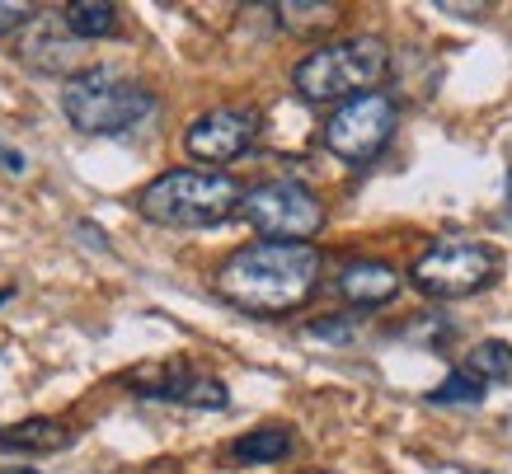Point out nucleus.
<instances>
[{"label":"nucleus","instance_id":"16","mask_svg":"<svg viewBox=\"0 0 512 474\" xmlns=\"http://www.w3.org/2000/svg\"><path fill=\"white\" fill-rule=\"evenodd\" d=\"M428 399H433V404H480V399H484V381H475L466 367H456V371H447V381L437 385Z\"/></svg>","mask_w":512,"mask_h":474},{"label":"nucleus","instance_id":"1","mask_svg":"<svg viewBox=\"0 0 512 474\" xmlns=\"http://www.w3.org/2000/svg\"><path fill=\"white\" fill-rule=\"evenodd\" d=\"M320 273H325V254L315 245L259 240V245L235 249L221 263L217 291L235 310H249V315H287L315 296Z\"/></svg>","mask_w":512,"mask_h":474},{"label":"nucleus","instance_id":"4","mask_svg":"<svg viewBox=\"0 0 512 474\" xmlns=\"http://www.w3.org/2000/svg\"><path fill=\"white\" fill-rule=\"evenodd\" d=\"M62 113L85 137H123L156 113V94L109 66H85L62 85Z\"/></svg>","mask_w":512,"mask_h":474},{"label":"nucleus","instance_id":"19","mask_svg":"<svg viewBox=\"0 0 512 474\" xmlns=\"http://www.w3.org/2000/svg\"><path fill=\"white\" fill-rule=\"evenodd\" d=\"M404 338H414V343H447L451 324L447 315H414V324H404Z\"/></svg>","mask_w":512,"mask_h":474},{"label":"nucleus","instance_id":"14","mask_svg":"<svg viewBox=\"0 0 512 474\" xmlns=\"http://www.w3.org/2000/svg\"><path fill=\"white\" fill-rule=\"evenodd\" d=\"M282 456H292V428H254L231 446L235 465H273Z\"/></svg>","mask_w":512,"mask_h":474},{"label":"nucleus","instance_id":"23","mask_svg":"<svg viewBox=\"0 0 512 474\" xmlns=\"http://www.w3.org/2000/svg\"><path fill=\"white\" fill-rule=\"evenodd\" d=\"M0 474H38V470H0Z\"/></svg>","mask_w":512,"mask_h":474},{"label":"nucleus","instance_id":"20","mask_svg":"<svg viewBox=\"0 0 512 474\" xmlns=\"http://www.w3.org/2000/svg\"><path fill=\"white\" fill-rule=\"evenodd\" d=\"M33 19V5H19V0H0V33H15Z\"/></svg>","mask_w":512,"mask_h":474},{"label":"nucleus","instance_id":"6","mask_svg":"<svg viewBox=\"0 0 512 474\" xmlns=\"http://www.w3.org/2000/svg\"><path fill=\"white\" fill-rule=\"evenodd\" d=\"M498 273V254L480 240H437L428 254L414 259L409 282L433 301H466L484 291Z\"/></svg>","mask_w":512,"mask_h":474},{"label":"nucleus","instance_id":"7","mask_svg":"<svg viewBox=\"0 0 512 474\" xmlns=\"http://www.w3.org/2000/svg\"><path fill=\"white\" fill-rule=\"evenodd\" d=\"M395 123H400V108L390 94H353V99L334 104V113L325 118V151L348 160V165H367L390 146Z\"/></svg>","mask_w":512,"mask_h":474},{"label":"nucleus","instance_id":"8","mask_svg":"<svg viewBox=\"0 0 512 474\" xmlns=\"http://www.w3.org/2000/svg\"><path fill=\"white\" fill-rule=\"evenodd\" d=\"M259 141V113L254 108H207L202 118L184 127V151L198 165H231L254 151Z\"/></svg>","mask_w":512,"mask_h":474},{"label":"nucleus","instance_id":"2","mask_svg":"<svg viewBox=\"0 0 512 474\" xmlns=\"http://www.w3.org/2000/svg\"><path fill=\"white\" fill-rule=\"evenodd\" d=\"M245 188L221 169H170L141 188L137 212L170 230H212L240 212Z\"/></svg>","mask_w":512,"mask_h":474},{"label":"nucleus","instance_id":"3","mask_svg":"<svg viewBox=\"0 0 512 474\" xmlns=\"http://www.w3.org/2000/svg\"><path fill=\"white\" fill-rule=\"evenodd\" d=\"M386 66H390L386 38L353 33V38H334V43L311 47L292 66V85L306 104H343L353 94L376 90V80L386 76Z\"/></svg>","mask_w":512,"mask_h":474},{"label":"nucleus","instance_id":"17","mask_svg":"<svg viewBox=\"0 0 512 474\" xmlns=\"http://www.w3.org/2000/svg\"><path fill=\"white\" fill-rule=\"evenodd\" d=\"M278 15L287 19V29H329L339 19V5H278Z\"/></svg>","mask_w":512,"mask_h":474},{"label":"nucleus","instance_id":"15","mask_svg":"<svg viewBox=\"0 0 512 474\" xmlns=\"http://www.w3.org/2000/svg\"><path fill=\"white\" fill-rule=\"evenodd\" d=\"M466 371L475 381H512V343L508 338H480L466 352Z\"/></svg>","mask_w":512,"mask_h":474},{"label":"nucleus","instance_id":"21","mask_svg":"<svg viewBox=\"0 0 512 474\" xmlns=\"http://www.w3.org/2000/svg\"><path fill=\"white\" fill-rule=\"evenodd\" d=\"M0 165L10 169V174H24V155L10 151V146H0Z\"/></svg>","mask_w":512,"mask_h":474},{"label":"nucleus","instance_id":"22","mask_svg":"<svg viewBox=\"0 0 512 474\" xmlns=\"http://www.w3.org/2000/svg\"><path fill=\"white\" fill-rule=\"evenodd\" d=\"M508 221H512V169H508Z\"/></svg>","mask_w":512,"mask_h":474},{"label":"nucleus","instance_id":"12","mask_svg":"<svg viewBox=\"0 0 512 474\" xmlns=\"http://www.w3.org/2000/svg\"><path fill=\"white\" fill-rule=\"evenodd\" d=\"M76 442V432L57 418H24L15 428L0 432V456H52Z\"/></svg>","mask_w":512,"mask_h":474},{"label":"nucleus","instance_id":"5","mask_svg":"<svg viewBox=\"0 0 512 474\" xmlns=\"http://www.w3.org/2000/svg\"><path fill=\"white\" fill-rule=\"evenodd\" d=\"M235 216H245L264 240L306 245L325 226V202H320L315 188L296 184V179H268V184L249 188L245 198H240V212Z\"/></svg>","mask_w":512,"mask_h":474},{"label":"nucleus","instance_id":"10","mask_svg":"<svg viewBox=\"0 0 512 474\" xmlns=\"http://www.w3.org/2000/svg\"><path fill=\"white\" fill-rule=\"evenodd\" d=\"M19 57L33 66V71H43V76H80L85 66H80V43L71 33L62 29V19L52 15H33L24 29H19Z\"/></svg>","mask_w":512,"mask_h":474},{"label":"nucleus","instance_id":"11","mask_svg":"<svg viewBox=\"0 0 512 474\" xmlns=\"http://www.w3.org/2000/svg\"><path fill=\"white\" fill-rule=\"evenodd\" d=\"M334 287H339V296L348 306L372 310V306H386V301L400 296V273L381 259H357V263H348V268H339Z\"/></svg>","mask_w":512,"mask_h":474},{"label":"nucleus","instance_id":"18","mask_svg":"<svg viewBox=\"0 0 512 474\" xmlns=\"http://www.w3.org/2000/svg\"><path fill=\"white\" fill-rule=\"evenodd\" d=\"M357 329H362V320H357V315H325V320H315L306 334L325 338V343H348V338H357Z\"/></svg>","mask_w":512,"mask_h":474},{"label":"nucleus","instance_id":"9","mask_svg":"<svg viewBox=\"0 0 512 474\" xmlns=\"http://www.w3.org/2000/svg\"><path fill=\"white\" fill-rule=\"evenodd\" d=\"M127 385L141 399H160V404H188V409H226L231 390L217 376H202L188 362H165V367H141L127 376Z\"/></svg>","mask_w":512,"mask_h":474},{"label":"nucleus","instance_id":"13","mask_svg":"<svg viewBox=\"0 0 512 474\" xmlns=\"http://www.w3.org/2000/svg\"><path fill=\"white\" fill-rule=\"evenodd\" d=\"M62 29L76 38V43H94V38H113L118 33V5H104V0H76L62 10Z\"/></svg>","mask_w":512,"mask_h":474}]
</instances>
